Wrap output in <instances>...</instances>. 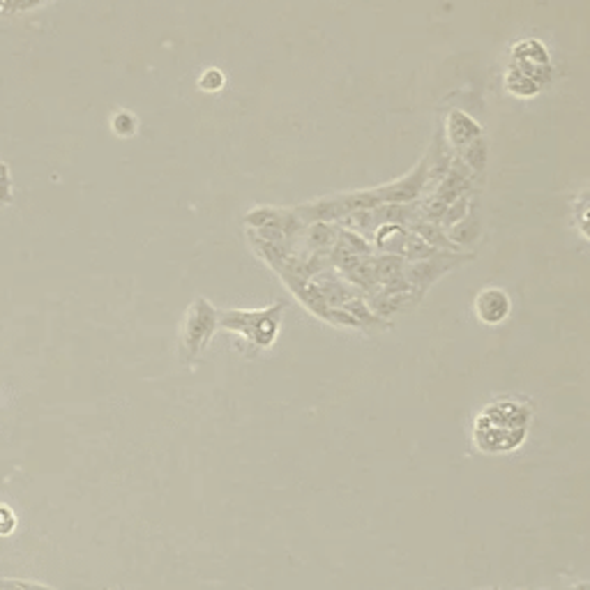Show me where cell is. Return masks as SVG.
I'll list each match as a JSON object with an SVG mask.
<instances>
[{"mask_svg":"<svg viewBox=\"0 0 590 590\" xmlns=\"http://www.w3.org/2000/svg\"><path fill=\"white\" fill-rule=\"evenodd\" d=\"M47 0H0V16H14L44 5Z\"/></svg>","mask_w":590,"mask_h":590,"instance_id":"cell-5","label":"cell"},{"mask_svg":"<svg viewBox=\"0 0 590 590\" xmlns=\"http://www.w3.org/2000/svg\"><path fill=\"white\" fill-rule=\"evenodd\" d=\"M473 309H475V317L482 323H487V325H499V323H503L505 318L510 317V295L505 293L503 289L489 286V289H482L475 295Z\"/></svg>","mask_w":590,"mask_h":590,"instance_id":"cell-4","label":"cell"},{"mask_svg":"<svg viewBox=\"0 0 590 590\" xmlns=\"http://www.w3.org/2000/svg\"><path fill=\"white\" fill-rule=\"evenodd\" d=\"M16 526L14 512L7 505H0V535H10Z\"/></svg>","mask_w":590,"mask_h":590,"instance_id":"cell-9","label":"cell"},{"mask_svg":"<svg viewBox=\"0 0 590 590\" xmlns=\"http://www.w3.org/2000/svg\"><path fill=\"white\" fill-rule=\"evenodd\" d=\"M199 88L205 92H217L224 88V74H221V70H205L204 76L199 79Z\"/></svg>","mask_w":590,"mask_h":590,"instance_id":"cell-8","label":"cell"},{"mask_svg":"<svg viewBox=\"0 0 590 590\" xmlns=\"http://www.w3.org/2000/svg\"><path fill=\"white\" fill-rule=\"evenodd\" d=\"M14 201V189H12V173L5 161H0V205H7Z\"/></svg>","mask_w":590,"mask_h":590,"instance_id":"cell-7","label":"cell"},{"mask_svg":"<svg viewBox=\"0 0 590 590\" xmlns=\"http://www.w3.org/2000/svg\"><path fill=\"white\" fill-rule=\"evenodd\" d=\"M220 325V311L205 298H196L187 309L183 325V353L185 360L199 358Z\"/></svg>","mask_w":590,"mask_h":590,"instance_id":"cell-3","label":"cell"},{"mask_svg":"<svg viewBox=\"0 0 590 590\" xmlns=\"http://www.w3.org/2000/svg\"><path fill=\"white\" fill-rule=\"evenodd\" d=\"M111 127L118 136H134L136 118L129 111H118L111 118Z\"/></svg>","mask_w":590,"mask_h":590,"instance_id":"cell-6","label":"cell"},{"mask_svg":"<svg viewBox=\"0 0 590 590\" xmlns=\"http://www.w3.org/2000/svg\"><path fill=\"white\" fill-rule=\"evenodd\" d=\"M282 309L284 307L274 305L258 311H221L220 325L229 330V333H238L242 337H247L258 349H268L277 339V333H280Z\"/></svg>","mask_w":590,"mask_h":590,"instance_id":"cell-2","label":"cell"},{"mask_svg":"<svg viewBox=\"0 0 590 590\" xmlns=\"http://www.w3.org/2000/svg\"><path fill=\"white\" fill-rule=\"evenodd\" d=\"M528 420H531V413L521 403H489L475 420V429H473L475 446L491 455L516 450L528 434Z\"/></svg>","mask_w":590,"mask_h":590,"instance_id":"cell-1","label":"cell"}]
</instances>
